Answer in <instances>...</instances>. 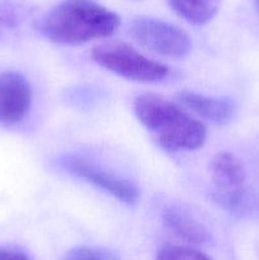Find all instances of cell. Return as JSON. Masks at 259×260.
I'll return each mask as SVG.
<instances>
[{"label": "cell", "instance_id": "obj_9", "mask_svg": "<svg viewBox=\"0 0 259 260\" xmlns=\"http://www.w3.org/2000/svg\"><path fill=\"white\" fill-rule=\"evenodd\" d=\"M163 222L168 230L180 240L189 244H205L210 240L207 229L192 215L180 208L172 207L163 215Z\"/></svg>", "mask_w": 259, "mask_h": 260}, {"label": "cell", "instance_id": "obj_14", "mask_svg": "<svg viewBox=\"0 0 259 260\" xmlns=\"http://www.w3.org/2000/svg\"><path fill=\"white\" fill-rule=\"evenodd\" d=\"M254 4H255L256 10H258V13H259V0H254Z\"/></svg>", "mask_w": 259, "mask_h": 260}, {"label": "cell", "instance_id": "obj_5", "mask_svg": "<svg viewBox=\"0 0 259 260\" xmlns=\"http://www.w3.org/2000/svg\"><path fill=\"white\" fill-rule=\"evenodd\" d=\"M211 178L217 188L216 201L226 210L248 211L251 208L250 194L245 188V169L231 152H218L210 164Z\"/></svg>", "mask_w": 259, "mask_h": 260}, {"label": "cell", "instance_id": "obj_4", "mask_svg": "<svg viewBox=\"0 0 259 260\" xmlns=\"http://www.w3.org/2000/svg\"><path fill=\"white\" fill-rule=\"evenodd\" d=\"M130 35L142 47L168 58L185 57L192 48L190 37L182 28L155 18H135Z\"/></svg>", "mask_w": 259, "mask_h": 260}, {"label": "cell", "instance_id": "obj_2", "mask_svg": "<svg viewBox=\"0 0 259 260\" xmlns=\"http://www.w3.org/2000/svg\"><path fill=\"white\" fill-rule=\"evenodd\" d=\"M119 25V15L94 0H62L46 15L42 32L52 42L80 45L109 37Z\"/></svg>", "mask_w": 259, "mask_h": 260}, {"label": "cell", "instance_id": "obj_7", "mask_svg": "<svg viewBox=\"0 0 259 260\" xmlns=\"http://www.w3.org/2000/svg\"><path fill=\"white\" fill-rule=\"evenodd\" d=\"M32 103V89L22 74L0 73V124L14 126L28 114Z\"/></svg>", "mask_w": 259, "mask_h": 260}, {"label": "cell", "instance_id": "obj_13", "mask_svg": "<svg viewBox=\"0 0 259 260\" xmlns=\"http://www.w3.org/2000/svg\"><path fill=\"white\" fill-rule=\"evenodd\" d=\"M0 260H33L18 246H0Z\"/></svg>", "mask_w": 259, "mask_h": 260}, {"label": "cell", "instance_id": "obj_12", "mask_svg": "<svg viewBox=\"0 0 259 260\" xmlns=\"http://www.w3.org/2000/svg\"><path fill=\"white\" fill-rule=\"evenodd\" d=\"M62 260H118L114 254L104 249L79 246L69 251Z\"/></svg>", "mask_w": 259, "mask_h": 260}, {"label": "cell", "instance_id": "obj_10", "mask_svg": "<svg viewBox=\"0 0 259 260\" xmlns=\"http://www.w3.org/2000/svg\"><path fill=\"white\" fill-rule=\"evenodd\" d=\"M222 0H168L170 8L179 17L193 24L210 22L218 12Z\"/></svg>", "mask_w": 259, "mask_h": 260}, {"label": "cell", "instance_id": "obj_3", "mask_svg": "<svg viewBox=\"0 0 259 260\" xmlns=\"http://www.w3.org/2000/svg\"><path fill=\"white\" fill-rule=\"evenodd\" d=\"M91 58L111 73L139 83H156L167 78L168 68L152 61L124 42L102 43L91 51Z\"/></svg>", "mask_w": 259, "mask_h": 260}, {"label": "cell", "instance_id": "obj_1", "mask_svg": "<svg viewBox=\"0 0 259 260\" xmlns=\"http://www.w3.org/2000/svg\"><path fill=\"white\" fill-rule=\"evenodd\" d=\"M135 114L157 144L167 150H198L207 137L206 127L178 104L152 93L135 99Z\"/></svg>", "mask_w": 259, "mask_h": 260}, {"label": "cell", "instance_id": "obj_6", "mask_svg": "<svg viewBox=\"0 0 259 260\" xmlns=\"http://www.w3.org/2000/svg\"><path fill=\"white\" fill-rule=\"evenodd\" d=\"M65 168L70 174L90 183L98 189L104 190L117 201L126 205H135L139 200V188L130 180L112 174L93 162L78 156H70L65 161Z\"/></svg>", "mask_w": 259, "mask_h": 260}, {"label": "cell", "instance_id": "obj_11", "mask_svg": "<svg viewBox=\"0 0 259 260\" xmlns=\"http://www.w3.org/2000/svg\"><path fill=\"white\" fill-rule=\"evenodd\" d=\"M156 260H211L207 255L183 246H165L157 253Z\"/></svg>", "mask_w": 259, "mask_h": 260}, {"label": "cell", "instance_id": "obj_8", "mask_svg": "<svg viewBox=\"0 0 259 260\" xmlns=\"http://www.w3.org/2000/svg\"><path fill=\"white\" fill-rule=\"evenodd\" d=\"M177 99L184 108L216 124H226L234 118L236 106L231 99L208 96L195 91H179Z\"/></svg>", "mask_w": 259, "mask_h": 260}]
</instances>
